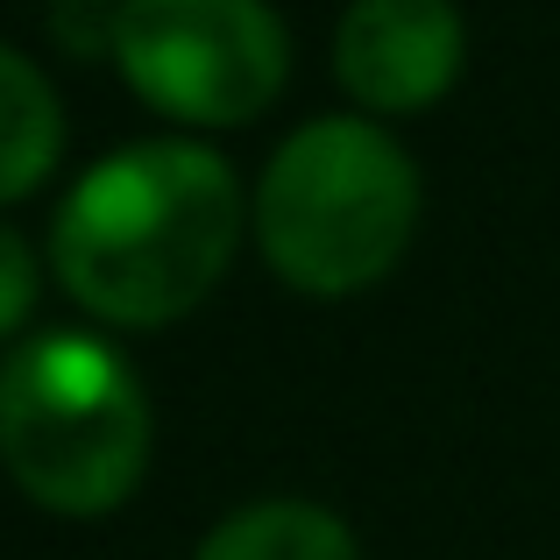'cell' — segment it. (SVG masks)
Wrapping results in <instances>:
<instances>
[{
	"mask_svg": "<svg viewBox=\"0 0 560 560\" xmlns=\"http://www.w3.org/2000/svg\"><path fill=\"white\" fill-rule=\"evenodd\" d=\"M242 185L206 142H128L65 191L50 262L107 327H171L228 277Z\"/></svg>",
	"mask_w": 560,
	"mask_h": 560,
	"instance_id": "6da1fadb",
	"label": "cell"
},
{
	"mask_svg": "<svg viewBox=\"0 0 560 560\" xmlns=\"http://www.w3.org/2000/svg\"><path fill=\"white\" fill-rule=\"evenodd\" d=\"M0 462L65 518H107L150 468V397L114 341L57 327L0 362Z\"/></svg>",
	"mask_w": 560,
	"mask_h": 560,
	"instance_id": "7a4b0ae2",
	"label": "cell"
},
{
	"mask_svg": "<svg viewBox=\"0 0 560 560\" xmlns=\"http://www.w3.org/2000/svg\"><path fill=\"white\" fill-rule=\"evenodd\" d=\"M419 228V171L376 121L327 114L270 156L256 185V242L305 299H348L397 270Z\"/></svg>",
	"mask_w": 560,
	"mask_h": 560,
	"instance_id": "3957f363",
	"label": "cell"
},
{
	"mask_svg": "<svg viewBox=\"0 0 560 560\" xmlns=\"http://www.w3.org/2000/svg\"><path fill=\"white\" fill-rule=\"evenodd\" d=\"M114 65L171 121L242 128L284 93L291 36L270 0H121Z\"/></svg>",
	"mask_w": 560,
	"mask_h": 560,
	"instance_id": "277c9868",
	"label": "cell"
},
{
	"mask_svg": "<svg viewBox=\"0 0 560 560\" xmlns=\"http://www.w3.org/2000/svg\"><path fill=\"white\" fill-rule=\"evenodd\" d=\"M468 28L454 0H348L334 28V79L370 114H419L454 93Z\"/></svg>",
	"mask_w": 560,
	"mask_h": 560,
	"instance_id": "5b68a950",
	"label": "cell"
},
{
	"mask_svg": "<svg viewBox=\"0 0 560 560\" xmlns=\"http://www.w3.org/2000/svg\"><path fill=\"white\" fill-rule=\"evenodd\" d=\"M65 156V107L22 50L0 43V206L28 199Z\"/></svg>",
	"mask_w": 560,
	"mask_h": 560,
	"instance_id": "8992f818",
	"label": "cell"
},
{
	"mask_svg": "<svg viewBox=\"0 0 560 560\" xmlns=\"http://www.w3.org/2000/svg\"><path fill=\"white\" fill-rule=\"evenodd\" d=\"M199 560H362V553L334 511L305 504V497H270V504L220 518L206 533Z\"/></svg>",
	"mask_w": 560,
	"mask_h": 560,
	"instance_id": "52a82bcc",
	"label": "cell"
},
{
	"mask_svg": "<svg viewBox=\"0 0 560 560\" xmlns=\"http://www.w3.org/2000/svg\"><path fill=\"white\" fill-rule=\"evenodd\" d=\"M28 305H36V256L14 228H0V341L28 319Z\"/></svg>",
	"mask_w": 560,
	"mask_h": 560,
	"instance_id": "ba28073f",
	"label": "cell"
}]
</instances>
